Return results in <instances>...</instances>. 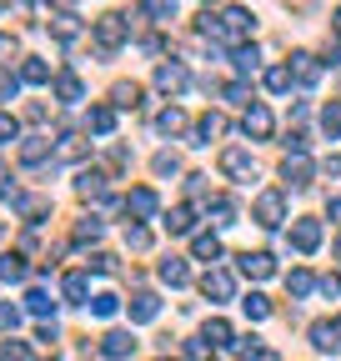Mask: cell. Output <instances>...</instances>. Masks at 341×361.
Returning a JSON list of instances; mask_svg holds the SVG:
<instances>
[{"mask_svg": "<svg viewBox=\"0 0 341 361\" xmlns=\"http://www.w3.org/2000/svg\"><path fill=\"white\" fill-rule=\"evenodd\" d=\"M231 291H236L231 271H206V276H201V296L206 301H231Z\"/></svg>", "mask_w": 341, "mask_h": 361, "instance_id": "6da1fadb", "label": "cell"}, {"mask_svg": "<svg viewBox=\"0 0 341 361\" xmlns=\"http://www.w3.org/2000/svg\"><path fill=\"white\" fill-rule=\"evenodd\" d=\"M291 246L302 251V256H311V251L321 246V221H296V226H291Z\"/></svg>", "mask_w": 341, "mask_h": 361, "instance_id": "7a4b0ae2", "label": "cell"}, {"mask_svg": "<svg viewBox=\"0 0 341 361\" xmlns=\"http://www.w3.org/2000/svg\"><path fill=\"white\" fill-rule=\"evenodd\" d=\"M241 130L251 135V141H266V135H271V111H266V106H246Z\"/></svg>", "mask_w": 341, "mask_h": 361, "instance_id": "3957f363", "label": "cell"}, {"mask_svg": "<svg viewBox=\"0 0 341 361\" xmlns=\"http://www.w3.org/2000/svg\"><path fill=\"white\" fill-rule=\"evenodd\" d=\"M96 40H101V51H116V45L125 40V16H101L96 20Z\"/></svg>", "mask_w": 341, "mask_h": 361, "instance_id": "277c9868", "label": "cell"}, {"mask_svg": "<svg viewBox=\"0 0 341 361\" xmlns=\"http://www.w3.org/2000/svg\"><path fill=\"white\" fill-rule=\"evenodd\" d=\"M131 351H136V336L131 331H106L101 336V356H111V361H125Z\"/></svg>", "mask_w": 341, "mask_h": 361, "instance_id": "5b68a950", "label": "cell"}, {"mask_svg": "<svg viewBox=\"0 0 341 361\" xmlns=\"http://www.w3.org/2000/svg\"><path fill=\"white\" fill-rule=\"evenodd\" d=\"M256 221H261L266 231H271V226H281V191H266V196H256Z\"/></svg>", "mask_w": 341, "mask_h": 361, "instance_id": "8992f818", "label": "cell"}, {"mask_svg": "<svg viewBox=\"0 0 341 361\" xmlns=\"http://www.w3.org/2000/svg\"><path fill=\"white\" fill-rule=\"evenodd\" d=\"M241 271H246L251 281H266L271 271H276V261H271L266 251H246V256H241Z\"/></svg>", "mask_w": 341, "mask_h": 361, "instance_id": "52a82bcc", "label": "cell"}, {"mask_svg": "<svg viewBox=\"0 0 341 361\" xmlns=\"http://www.w3.org/2000/svg\"><path fill=\"white\" fill-rule=\"evenodd\" d=\"M221 171L236 176V180H251V176H256V161H251L246 151H226V156H221Z\"/></svg>", "mask_w": 341, "mask_h": 361, "instance_id": "ba28073f", "label": "cell"}, {"mask_svg": "<svg viewBox=\"0 0 341 361\" xmlns=\"http://www.w3.org/2000/svg\"><path fill=\"white\" fill-rule=\"evenodd\" d=\"M186 80H191V75H186V66H176V61L156 71V85H161V90H170V96H176V90H186Z\"/></svg>", "mask_w": 341, "mask_h": 361, "instance_id": "9c48e42d", "label": "cell"}, {"mask_svg": "<svg viewBox=\"0 0 341 361\" xmlns=\"http://www.w3.org/2000/svg\"><path fill=\"white\" fill-rule=\"evenodd\" d=\"M316 75H321V61L311 51H296L291 56V80H316Z\"/></svg>", "mask_w": 341, "mask_h": 361, "instance_id": "30bf717a", "label": "cell"}, {"mask_svg": "<svg viewBox=\"0 0 341 361\" xmlns=\"http://www.w3.org/2000/svg\"><path fill=\"white\" fill-rule=\"evenodd\" d=\"M156 311H161L156 291H136L131 296V322H156Z\"/></svg>", "mask_w": 341, "mask_h": 361, "instance_id": "8fae6325", "label": "cell"}, {"mask_svg": "<svg viewBox=\"0 0 341 361\" xmlns=\"http://www.w3.org/2000/svg\"><path fill=\"white\" fill-rule=\"evenodd\" d=\"M221 35H251V11L231 6V11L221 16Z\"/></svg>", "mask_w": 341, "mask_h": 361, "instance_id": "7c38bea8", "label": "cell"}, {"mask_svg": "<svg viewBox=\"0 0 341 361\" xmlns=\"http://www.w3.org/2000/svg\"><path fill=\"white\" fill-rule=\"evenodd\" d=\"M161 281H166V286H186V281H191V266H186L181 256L161 261Z\"/></svg>", "mask_w": 341, "mask_h": 361, "instance_id": "4fadbf2b", "label": "cell"}, {"mask_svg": "<svg viewBox=\"0 0 341 361\" xmlns=\"http://www.w3.org/2000/svg\"><path fill=\"white\" fill-rule=\"evenodd\" d=\"M166 231H170V236H186V231H196V211H191V206H176V211L166 216Z\"/></svg>", "mask_w": 341, "mask_h": 361, "instance_id": "5bb4252c", "label": "cell"}, {"mask_svg": "<svg viewBox=\"0 0 341 361\" xmlns=\"http://www.w3.org/2000/svg\"><path fill=\"white\" fill-rule=\"evenodd\" d=\"M125 211H131V216H156V191L151 186L131 191V196H125Z\"/></svg>", "mask_w": 341, "mask_h": 361, "instance_id": "9a60e30c", "label": "cell"}, {"mask_svg": "<svg viewBox=\"0 0 341 361\" xmlns=\"http://www.w3.org/2000/svg\"><path fill=\"white\" fill-rule=\"evenodd\" d=\"M61 291H66V301H75V306H80L85 296H91V276H85V271H70Z\"/></svg>", "mask_w": 341, "mask_h": 361, "instance_id": "2e32d148", "label": "cell"}, {"mask_svg": "<svg viewBox=\"0 0 341 361\" xmlns=\"http://www.w3.org/2000/svg\"><path fill=\"white\" fill-rule=\"evenodd\" d=\"M311 346H316V351H336V346H341L336 322H316V326H311Z\"/></svg>", "mask_w": 341, "mask_h": 361, "instance_id": "e0dca14e", "label": "cell"}, {"mask_svg": "<svg viewBox=\"0 0 341 361\" xmlns=\"http://www.w3.org/2000/svg\"><path fill=\"white\" fill-rule=\"evenodd\" d=\"M286 180H291V186H306V180H311V161L306 156H286Z\"/></svg>", "mask_w": 341, "mask_h": 361, "instance_id": "ac0fdd59", "label": "cell"}, {"mask_svg": "<svg viewBox=\"0 0 341 361\" xmlns=\"http://www.w3.org/2000/svg\"><path fill=\"white\" fill-rule=\"evenodd\" d=\"M85 126H91L96 135H111V130H116V111H111V106H91V116H85Z\"/></svg>", "mask_w": 341, "mask_h": 361, "instance_id": "d6986e66", "label": "cell"}, {"mask_svg": "<svg viewBox=\"0 0 341 361\" xmlns=\"http://www.w3.org/2000/svg\"><path fill=\"white\" fill-rule=\"evenodd\" d=\"M156 130H166V135H176V130H186V111H181V106H166V111L156 116Z\"/></svg>", "mask_w": 341, "mask_h": 361, "instance_id": "ffe728a7", "label": "cell"}, {"mask_svg": "<svg viewBox=\"0 0 341 361\" xmlns=\"http://www.w3.org/2000/svg\"><path fill=\"white\" fill-rule=\"evenodd\" d=\"M201 341H211V346H236V331L216 316V322H206V336H201Z\"/></svg>", "mask_w": 341, "mask_h": 361, "instance_id": "44dd1931", "label": "cell"}, {"mask_svg": "<svg viewBox=\"0 0 341 361\" xmlns=\"http://www.w3.org/2000/svg\"><path fill=\"white\" fill-rule=\"evenodd\" d=\"M0 281H25V256H0Z\"/></svg>", "mask_w": 341, "mask_h": 361, "instance_id": "7402d4cb", "label": "cell"}, {"mask_svg": "<svg viewBox=\"0 0 341 361\" xmlns=\"http://www.w3.org/2000/svg\"><path fill=\"white\" fill-rule=\"evenodd\" d=\"M286 291H291V296H311V291H316V276H311V271H291V276H286Z\"/></svg>", "mask_w": 341, "mask_h": 361, "instance_id": "603a6c76", "label": "cell"}, {"mask_svg": "<svg viewBox=\"0 0 341 361\" xmlns=\"http://www.w3.org/2000/svg\"><path fill=\"white\" fill-rule=\"evenodd\" d=\"M46 151H51L46 135H30V141L20 146V161H25V166H35V161H46Z\"/></svg>", "mask_w": 341, "mask_h": 361, "instance_id": "cb8c5ba5", "label": "cell"}, {"mask_svg": "<svg viewBox=\"0 0 341 361\" xmlns=\"http://www.w3.org/2000/svg\"><path fill=\"white\" fill-rule=\"evenodd\" d=\"M191 251H196L201 261H216V256H221V241H216V236H211V231H201V236L191 241Z\"/></svg>", "mask_w": 341, "mask_h": 361, "instance_id": "d4e9b609", "label": "cell"}, {"mask_svg": "<svg viewBox=\"0 0 341 361\" xmlns=\"http://www.w3.org/2000/svg\"><path fill=\"white\" fill-rule=\"evenodd\" d=\"M241 306H246V316H251V322H266V316H271V301H266L261 291H251Z\"/></svg>", "mask_w": 341, "mask_h": 361, "instance_id": "484cf974", "label": "cell"}, {"mask_svg": "<svg viewBox=\"0 0 341 361\" xmlns=\"http://www.w3.org/2000/svg\"><path fill=\"white\" fill-rule=\"evenodd\" d=\"M20 80H30V85H46V80H51V66H46V61H25V66H20Z\"/></svg>", "mask_w": 341, "mask_h": 361, "instance_id": "4316f807", "label": "cell"}, {"mask_svg": "<svg viewBox=\"0 0 341 361\" xmlns=\"http://www.w3.org/2000/svg\"><path fill=\"white\" fill-rule=\"evenodd\" d=\"M25 306H30V316H51V311H56V296H51V291H30Z\"/></svg>", "mask_w": 341, "mask_h": 361, "instance_id": "83f0119b", "label": "cell"}, {"mask_svg": "<svg viewBox=\"0 0 341 361\" xmlns=\"http://www.w3.org/2000/svg\"><path fill=\"white\" fill-rule=\"evenodd\" d=\"M206 211H211V216H216V226H236V206H231L226 196H216V201H211Z\"/></svg>", "mask_w": 341, "mask_h": 361, "instance_id": "f1b7e54d", "label": "cell"}, {"mask_svg": "<svg viewBox=\"0 0 341 361\" xmlns=\"http://www.w3.org/2000/svg\"><path fill=\"white\" fill-rule=\"evenodd\" d=\"M266 90H276V96H281V90H291V66H271V71H266Z\"/></svg>", "mask_w": 341, "mask_h": 361, "instance_id": "f546056e", "label": "cell"}, {"mask_svg": "<svg viewBox=\"0 0 341 361\" xmlns=\"http://www.w3.org/2000/svg\"><path fill=\"white\" fill-rule=\"evenodd\" d=\"M56 96H61V101H80V75H70V71H66V75L56 80Z\"/></svg>", "mask_w": 341, "mask_h": 361, "instance_id": "4dcf8cb0", "label": "cell"}, {"mask_svg": "<svg viewBox=\"0 0 341 361\" xmlns=\"http://www.w3.org/2000/svg\"><path fill=\"white\" fill-rule=\"evenodd\" d=\"M141 6H146L151 20H170V16H176V0H141Z\"/></svg>", "mask_w": 341, "mask_h": 361, "instance_id": "1f68e13d", "label": "cell"}, {"mask_svg": "<svg viewBox=\"0 0 341 361\" xmlns=\"http://www.w3.org/2000/svg\"><path fill=\"white\" fill-rule=\"evenodd\" d=\"M91 311H96V316H116V311H120V296L101 291V296H91Z\"/></svg>", "mask_w": 341, "mask_h": 361, "instance_id": "d6a6232c", "label": "cell"}, {"mask_svg": "<svg viewBox=\"0 0 341 361\" xmlns=\"http://www.w3.org/2000/svg\"><path fill=\"white\" fill-rule=\"evenodd\" d=\"M256 66H261V56H256L251 45H241V51H236V71L241 75H256Z\"/></svg>", "mask_w": 341, "mask_h": 361, "instance_id": "836d02e7", "label": "cell"}, {"mask_svg": "<svg viewBox=\"0 0 341 361\" xmlns=\"http://www.w3.org/2000/svg\"><path fill=\"white\" fill-rule=\"evenodd\" d=\"M221 130H226V121H221V116H201V126H196L201 141H211V135H221Z\"/></svg>", "mask_w": 341, "mask_h": 361, "instance_id": "e575fe53", "label": "cell"}, {"mask_svg": "<svg viewBox=\"0 0 341 361\" xmlns=\"http://www.w3.org/2000/svg\"><path fill=\"white\" fill-rule=\"evenodd\" d=\"M16 326H20V311H16L11 301H0V331H6V336H11Z\"/></svg>", "mask_w": 341, "mask_h": 361, "instance_id": "d590c367", "label": "cell"}, {"mask_svg": "<svg viewBox=\"0 0 341 361\" xmlns=\"http://www.w3.org/2000/svg\"><path fill=\"white\" fill-rule=\"evenodd\" d=\"M186 361H216V346H206V341H186Z\"/></svg>", "mask_w": 341, "mask_h": 361, "instance_id": "8d00e7d4", "label": "cell"}, {"mask_svg": "<svg viewBox=\"0 0 341 361\" xmlns=\"http://www.w3.org/2000/svg\"><path fill=\"white\" fill-rule=\"evenodd\" d=\"M0 361H30V346L25 341H6L0 346Z\"/></svg>", "mask_w": 341, "mask_h": 361, "instance_id": "74e56055", "label": "cell"}, {"mask_svg": "<svg viewBox=\"0 0 341 361\" xmlns=\"http://www.w3.org/2000/svg\"><path fill=\"white\" fill-rule=\"evenodd\" d=\"M321 126H326V135H341V101L321 111Z\"/></svg>", "mask_w": 341, "mask_h": 361, "instance_id": "f35d334b", "label": "cell"}, {"mask_svg": "<svg viewBox=\"0 0 341 361\" xmlns=\"http://www.w3.org/2000/svg\"><path fill=\"white\" fill-rule=\"evenodd\" d=\"M96 236H101V221H96V216L75 226V241H96Z\"/></svg>", "mask_w": 341, "mask_h": 361, "instance_id": "ab89813d", "label": "cell"}, {"mask_svg": "<svg viewBox=\"0 0 341 361\" xmlns=\"http://www.w3.org/2000/svg\"><path fill=\"white\" fill-rule=\"evenodd\" d=\"M51 30H56L61 40H70V35H75V16H56V20H51Z\"/></svg>", "mask_w": 341, "mask_h": 361, "instance_id": "60d3db41", "label": "cell"}, {"mask_svg": "<svg viewBox=\"0 0 341 361\" xmlns=\"http://www.w3.org/2000/svg\"><path fill=\"white\" fill-rule=\"evenodd\" d=\"M156 171H161V176H176V171H181V161L170 156V151H161V156H156Z\"/></svg>", "mask_w": 341, "mask_h": 361, "instance_id": "b9f144b4", "label": "cell"}, {"mask_svg": "<svg viewBox=\"0 0 341 361\" xmlns=\"http://www.w3.org/2000/svg\"><path fill=\"white\" fill-rule=\"evenodd\" d=\"M125 241H131L136 251H146V246H151V231H141V226H131V236H125Z\"/></svg>", "mask_w": 341, "mask_h": 361, "instance_id": "7bdbcfd3", "label": "cell"}, {"mask_svg": "<svg viewBox=\"0 0 341 361\" xmlns=\"http://www.w3.org/2000/svg\"><path fill=\"white\" fill-rule=\"evenodd\" d=\"M16 141V116H0V146Z\"/></svg>", "mask_w": 341, "mask_h": 361, "instance_id": "ee69618b", "label": "cell"}, {"mask_svg": "<svg viewBox=\"0 0 341 361\" xmlns=\"http://www.w3.org/2000/svg\"><path fill=\"white\" fill-rule=\"evenodd\" d=\"M91 271H101V276H106V271H116V256H106V251L91 256Z\"/></svg>", "mask_w": 341, "mask_h": 361, "instance_id": "f6af8a7d", "label": "cell"}, {"mask_svg": "<svg viewBox=\"0 0 341 361\" xmlns=\"http://www.w3.org/2000/svg\"><path fill=\"white\" fill-rule=\"evenodd\" d=\"M11 96H16V75L0 71V101H11Z\"/></svg>", "mask_w": 341, "mask_h": 361, "instance_id": "bcb514c9", "label": "cell"}, {"mask_svg": "<svg viewBox=\"0 0 341 361\" xmlns=\"http://www.w3.org/2000/svg\"><path fill=\"white\" fill-rule=\"evenodd\" d=\"M321 171H326V176H341V156H326V161H321Z\"/></svg>", "mask_w": 341, "mask_h": 361, "instance_id": "7dc6e473", "label": "cell"}, {"mask_svg": "<svg viewBox=\"0 0 341 361\" xmlns=\"http://www.w3.org/2000/svg\"><path fill=\"white\" fill-rule=\"evenodd\" d=\"M321 291H326V296H341V276H326V281H321Z\"/></svg>", "mask_w": 341, "mask_h": 361, "instance_id": "c3c4849f", "label": "cell"}, {"mask_svg": "<svg viewBox=\"0 0 341 361\" xmlns=\"http://www.w3.org/2000/svg\"><path fill=\"white\" fill-rule=\"evenodd\" d=\"M0 56H11V35H0Z\"/></svg>", "mask_w": 341, "mask_h": 361, "instance_id": "681fc988", "label": "cell"}, {"mask_svg": "<svg viewBox=\"0 0 341 361\" xmlns=\"http://www.w3.org/2000/svg\"><path fill=\"white\" fill-rule=\"evenodd\" d=\"M0 191H6V166H0Z\"/></svg>", "mask_w": 341, "mask_h": 361, "instance_id": "f907efd6", "label": "cell"}, {"mask_svg": "<svg viewBox=\"0 0 341 361\" xmlns=\"http://www.w3.org/2000/svg\"><path fill=\"white\" fill-rule=\"evenodd\" d=\"M336 35H341V11H336Z\"/></svg>", "mask_w": 341, "mask_h": 361, "instance_id": "816d5d0a", "label": "cell"}, {"mask_svg": "<svg viewBox=\"0 0 341 361\" xmlns=\"http://www.w3.org/2000/svg\"><path fill=\"white\" fill-rule=\"evenodd\" d=\"M336 336H341V316H336Z\"/></svg>", "mask_w": 341, "mask_h": 361, "instance_id": "f5cc1de1", "label": "cell"}, {"mask_svg": "<svg viewBox=\"0 0 341 361\" xmlns=\"http://www.w3.org/2000/svg\"><path fill=\"white\" fill-rule=\"evenodd\" d=\"M336 256H341V241H336Z\"/></svg>", "mask_w": 341, "mask_h": 361, "instance_id": "db71d44e", "label": "cell"}, {"mask_svg": "<svg viewBox=\"0 0 341 361\" xmlns=\"http://www.w3.org/2000/svg\"><path fill=\"white\" fill-rule=\"evenodd\" d=\"M0 236H6V226H0Z\"/></svg>", "mask_w": 341, "mask_h": 361, "instance_id": "11a10c76", "label": "cell"}, {"mask_svg": "<svg viewBox=\"0 0 341 361\" xmlns=\"http://www.w3.org/2000/svg\"><path fill=\"white\" fill-rule=\"evenodd\" d=\"M161 361H170V356H161Z\"/></svg>", "mask_w": 341, "mask_h": 361, "instance_id": "9f6ffc18", "label": "cell"}]
</instances>
